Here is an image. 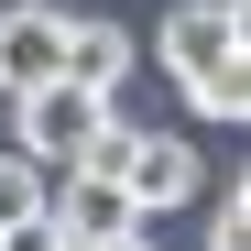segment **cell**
Instances as JSON below:
<instances>
[{
    "mask_svg": "<svg viewBox=\"0 0 251 251\" xmlns=\"http://www.w3.org/2000/svg\"><path fill=\"white\" fill-rule=\"evenodd\" d=\"M164 76H175V88H186V109L197 120H240L251 109V11H240V0H186V11H164Z\"/></svg>",
    "mask_w": 251,
    "mask_h": 251,
    "instance_id": "1",
    "label": "cell"
},
{
    "mask_svg": "<svg viewBox=\"0 0 251 251\" xmlns=\"http://www.w3.org/2000/svg\"><path fill=\"white\" fill-rule=\"evenodd\" d=\"M109 120H120V109H109L99 88H76V76H44V88H22V99H11V153H33L44 175H66V164L109 131Z\"/></svg>",
    "mask_w": 251,
    "mask_h": 251,
    "instance_id": "2",
    "label": "cell"
},
{
    "mask_svg": "<svg viewBox=\"0 0 251 251\" xmlns=\"http://www.w3.org/2000/svg\"><path fill=\"white\" fill-rule=\"evenodd\" d=\"M120 186H131V207L142 219H164V207H197V153L175 142V131H120Z\"/></svg>",
    "mask_w": 251,
    "mask_h": 251,
    "instance_id": "3",
    "label": "cell"
},
{
    "mask_svg": "<svg viewBox=\"0 0 251 251\" xmlns=\"http://www.w3.org/2000/svg\"><path fill=\"white\" fill-rule=\"evenodd\" d=\"M55 44H66V11H55V0H0V99L44 88Z\"/></svg>",
    "mask_w": 251,
    "mask_h": 251,
    "instance_id": "4",
    "label": "cell"
},
{
    "mask_svg": "<svg viewBox=\"0 0 251 251\" xmlns=\"http://www.w3.org/2000/svg\"><path fill=\"white\" fill-rule=\"evenodd\" d=\"M55 76H76V88L120 99V76H131V33H120L109 11H66V44H55Z\"/></svg>",
    "mask_w": 251,
    "mask_h": 251,
    "instance_id": "5",
    "label": "cell"
},
{
    "mask_svg": "<svg viewBox=\"0 0 251 251\" xmlns=\"http://www.w3.org/2000/svg\"><path fill=\"white\" fill-rule=\"evenodd\" d=\"M33 207H44V164H33V153H0V229H22Z\"/></svg>",
    "mask_w": 251,
    "mask_h": 251,
    "instance_id": "6",
    "label": "cell"
},
{
    "mask_svg": "<svg viewBox=\"0 0 251 251\" xmlns=\"http://www.w3.org/2000/svg\"><path fill=\"white\" fill-rule=\"evenodd\" d=\"M207 251H251V186L229 175V197L207 207Z\"/></svg>",
    "mask_w": 251,
    "mask_h": 251,
    "instance_id": "7",
    "label": "cell"
},
{
    "mask_svg": "<svg viewBox=\"0 0 251 251\" xmlns=\"http://www.w3.org/2000/svg\"><path fill=\"white\" fill-rule=\"evenodd\" d=\"M0 251H66V240H55V219H44V207H33L22 229H0Z\"/></svg>",
    "mask_w": 251,
    "mask_h": 251,
    "instance_id": "8",
    "label": "cell"
},
{
    "mask_svg": "<svg viewBox=\"0 0 251 251\" xmlns=\"http://www.w3.org/2000/svg\"><path fill=\"white\" fill-rule=\"evenodd\" d=\"M76 251H153V240H142V229H120V240H76Z\"/></svg>",
    "mask_w": 251,
    "mask_h": 251,
    "instance_id": "9",
    "label": "cell"
}]
</instances>
